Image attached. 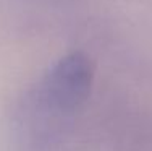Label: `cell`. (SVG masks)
Listing matches in <instances>:
<instances>
[{
    "mask_svg": "<svg viewBox=\"0 0 152 151\" xmlns=\"http://www.w3.org/2000/svg\"><path fill=\"white\" fill-rule=\"evenodd\" d=\"M92 80V60L83 52H71L49 71L45 78V98L53 109L75 112L88 101Z\"/></svg>",
    "mask_w": 152,
    "mask_h": 151,
    "instance_id": "obj_1",
    "label": "cell"
}]
</instances>
